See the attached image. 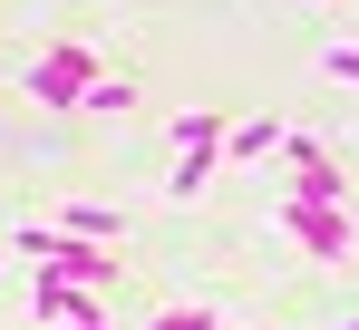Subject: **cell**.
<instances>
[{
	"label": "cell",
	"instance_id": "obj_1",
	"mask_svg": "<svg viewBox=\"0 0 359 330\" xmlns=\"http://www.w3.org/2000/svg\"><path fill=\"white\" fill-rule=\"evenodd\" d=\"M10 243H20V253H29L39 272H59V282H88V291H107V282H117V263H126L117 243H88V233H59V223H20Z\"/></svg>",
	"mask_w": 359,
	"mask_h": 330
},
{
	"label": "cell",
	"instance_id": "obj_2",
	"mask_svg": "<svg viewBox=\"0 0 359 330\" xmlns=\"http://www.w3.org/2000/svg\"><path fill=\"white\" fill-rule=\"evenodd\" d=\"M282 233H292L301 253H311V263H350V204H320V194H292V185H282Z\"/></svg>",
	"mask_w": 359,
	"mask_h": 330
},
{
	"label": "cell",
	"instance_id": "obj_3",
	"mask_svg": "<svg viewBox=\"0 0 359 330\" xmlns=\"http://www.w3.org/2000/svg\"><path fill=\"white\" fill-rule=\"evenodd\" d=\"M88 78H97V49L59 39V49H39V58H29V78H20V88H29V98H39L49 117H68L78 98H88Z\"/></svg>",
	"mask_w": 359,
	"mask_h": 330
},
{
	"label": "cell",
	"instance_id": "obj_4",
	"mask_svg": "<svg viewBox=\"0 0 359 330\" xmlns=\"http://www.w3.org/2000/svg\"><path fill=\"white\" fill-rule=\"evenodd\" d=\"M282 156H292V194H320V204H350V165H340V146H320V136H282Z\"/></svg>",
	"mask_w": 359,
	"mask_h": 330
},
{
	"label": "cell",
	"instance_id": "obj_5",
	"mask_svg": "<svg viewBox=\"0 0 359 330\" xmlns=\"http://www.w3.org/2000/svg\"><path fill=\"white\" fill-rule=\"evenodd\" d=\"M49 223H59V233H88V243H117V253H126V214H117V204H49Z\"/></svg>",
	"mask_w": 359,
	"mask_h": 330
},
{
	"label": "cell",
	"instance_id": "obj_6",
	"mask_svg": "<svg viewBox=\"0 0 359 330\" xmlns=\"http://www.w3.org/2000/svg\"><path fill=\"white\" fill-rule=\"evenodd\" d=\"M78 311H97V291H88V282H59V272H39V321H78Z\"/></svg>",
	"mask_w": 359,
	"mask_h": 330
},
{
	"label": "cell",
	"instance_id": "obj_7",
	"mask_svg": "<svg viewBox=\"0 0 359 330\" xmlns=\"http://www.w3.org/2000/svg\"><path fill=\"white\" fill-rule=\"evenodd\" d=\"M282 146V117H252V126H224V165H252Z\"/></svg>",
	"mask_w": 359,
	"mask_h": 330
},
{
	"label": "cell",
	"instance_id": "obj_8",
	"mask_svg": "<svg viewBox=\"0 0 359 330\" xmlns=\"http://www.w3.org/2000/svg\"><path fill=\"white\" fill-rule=\"evenodd\" d=\"M175 156H214V165H224V117L184 107V117H175Z\"/></svg>",
	"mask_w": 359,
	"mask_h": 330
},
{
	"label": "cell",
	"instance_id": "obj_9",
	"mask_svg": "<svg viewBox=\"0 0 359 330\" xmlns=\"http://www.w3.org/2000/svg\"><path fill=\"white\" fill-rule=\"evenodd\" d=\"M126 107H136V78H107V68H97L88 98H78V117H126Z\"/></svg>",
	"mask_w": 359,
	"mask_h": 330
},
{
	"label": "cell",
	"instance_id": "obj_10",
	"mask_svg": "<svg viewBox=\"0 0 359 330\" xmlns=\"http://www.w3.org/2000/svg\"><path fill=\"white\" fill-rule=\"evenodd\" d=\"M204 175H214V156H175V175H165V194H175V204H194V194H204Z\"/></svg>",
	"mask_w": 359,
	"mask_h": 330
},
{
	"label": "cell",
	"instance_id": "obj_11",
	"mask_svg": "<svg viewBox=\"0 0 359 330\" xmlns=\"http://www.w3.org/2000/svg\"><path fill=\"white\" fill-rule=\"evenodd\" d=\"M320 78H330V88H359V39H330V49H320Z\"/></svg>",
	"mask_w": 359,
	"mask_h": 330
},
{
	"label": "cell",
	"instance_id": "obj_12",
	"mask_svg": "<svg viewBox=\"0 0 359 330\" xmlns=\"http://www.w3.org/2000/svg\"><path fill=\"white\" fill-rule=\"evenodd\" d=\"M156 330H224V321H204V311H156Z\"/></svg>",
	"mask_w": 359,
	"mask_h": 330
},
{
	"label": "cell",
	"instance_id": "obj_13",
	"mask_svg": "<svg viewBox=\"0 0 359 330\" xmlns=\"http://www.w3.org/2000/svg\"><path fill=\"white\" fill-rule=\"evenodd\" d=\"M39 330H107V311H78V321H39Z\"/></svg>",
	"mask_w": 359,
	"mask_h": 330
},
{
	"label": "cell",
	"instance_id": "obj_14",
	"mask_svg": "<svg viewBox=\"0 0 359 330\" xmlns=\"http://www.w3.org/2000/svg\"><path fill=\"white\" fill-rule=\"evenodd\" d=\"M350 233H359V194H350Z\"/></svg>",
	"mask_w": 359,
	"mask_h": 330
},
{
	"label": "cell",
	"instance_id": "obj_15",
	"mask_svg": "<svg viewBox=\"0 0 359 330\" xmlns=\"http://www.w3.org/2000/svg\"><path fill=\"white\" fill-rule=\"evenodd\" d=\"M146 330H156V321H146Z\"/></svg>",
	"mask_w": 359,
	"mask_h": 330
}]
</instances>
